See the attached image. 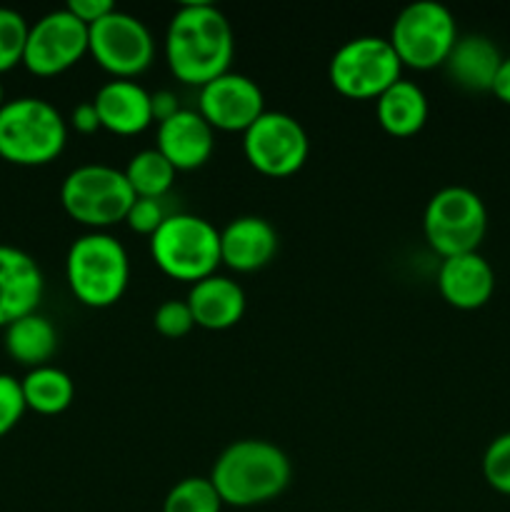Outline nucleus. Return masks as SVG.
Returning <instances> with one entry per match:
<instances>
[{"label": "nucleus", "instance_id": "obj_1", "mask_svg": "<svg viewBox=\"0 0 510 512\" xmlns=\"http://www.w3.org/2000/svg\"><path fill=\"white\" fill-rule=\"evenodd\" d=\"M235 55L233 25L213 3H185L165 30V60L180 83L208 85L228 73Z\"/></svg>", "mask_w": 510, "mask_h": 512}, {"label": "nucleus", "instance_id": "obj_2", "mask_svg": "<svg viewBox=\"0 0 510 512\" xmlns=\"http://www.w3.org/2000/svg\"><path fill=\"white\" fill-rule=\"evenodd\" d=\"M293 478L290 460L268 440H238L228 445L210 470V483L223 505L253 508L270 503L288 488Z\"/></svg>", "mask_w": 510, "mask_h": 512}, {"label": "nucleus", "instance_id": "obj_3", "mask_svg": "<svg viewBox=\"0 0 510 512\" xmlns=\"http://www.w3.org/2000/svg\"><path fill=\"white\" fill-rule=\"evenodd\" d=\"M68 143V123L43 98L5 100L0 108V158L13 165H48Z\"/></svg>", "mask_w": 510, "mask_h": 512}, {"label": "nucleus", "instance_id": "obj_4", "mask_svg": "<svg viewBox=\"0 0 510 512\" xmlns=\"http://www.w3.org/2000/svg\"><path fill=\"white\" fill-rule=\"evenodd\" d=\"M65 278L88 308H110L123 298L130 280L128 250L108 233H85L70 245Z\"/></svg>", "mask_w": 510, "mask_h": 512}, {"label": "nucleus", "instance_id": "obj_5", "mask_svg": "<svg viewBox=\"0 0 510 512\" xmlns=\"http://www.w3.org/2000/svg\"><path fill=\"white\" fill-rule=\"evenodd\" d=\"M150 255L165 275L183 283L215 275L220 260V230L210 220L190 213H175L150 235Z\"/></svg>", "mask_w": 510, "mask_h": 512}, {"label": "nucleus", "instance_id": "obj_6", "mask_svg": "<svg viewBox=\"0 0 510 512\" xmlns=\"http://www.w3.org/2000/svg\"><path fill=\"white\" fill-rule=\"evenodd\" d=\"M60 203L75 223L100 233L103 228L123 223L130 205L135 203V193L123 170L88 163L65 175L60 185Z\"/></svg>", "mask_w": 510, "mask_h": 512}, {"label": "nucleus", "instance_id": "obj_7", "mask_svg": "<svg viewBox=\"0 0 510 512\" xmlns=\"http://www.w3.org/2000/svg\"><path fill=\"white\" fill-rule=\"evenodd\" d=\"M423 233L440 258L478 253L488 233V210L483 198L465 185H448L428 200Z\"/></svg>", "mask_w": 510, "mask_h": 512}, {"label": "nucleus", "instance_id": "obj_8", "mask_svg": "<svg viewBox=\"0 0 510 512\" xmlns=\"http://www.w3.org/2000/svg\"><path fill=\"white\" fill-rule=\"evenodd\" d=\"M458 38V25L445 5L418 0L400 10L388 40L403 68L433 70L445 65Z\"/></svg>", "mask_w": 510, "mask_h": 512}, {"label": "nucleus", "instance_id": "obj_9", "mask_svg": "<svg viewBox=\"0 0 510 512\" xmlns=\"http://www.w3.org/2000/svg\"><path fill=\"white\" fill-rule=\"evenodd\" d=\"M403 63L388 38L360 35L333 53L328 65L330 85L353 100H378L393 83H398Z\"/></svg>", "mask_w": 510, "mask_h": 512}, {"label": "nucleus", "instance_id": "obj_10", "mask_svg": "<svg viewBox=\"0 0 510 512\" xmlns=\"http://www.w3.org/2000/svg\"><path fill=\"white\" fill-rule=\"evenodd\" d=\"M88 53L110 75L130 80L150 68L155 40L143 20L115 8L88 28Z\"/></svg>", "mask_w": 510, "mask_h": 512}, {"label": "nucleus", "instance_id": "obj_11", "mask_svg": "<svg viewBox=\"0 0 510 512\" xmlns=\"http://www.w3.org/2000/svg\"><path fill=\"white\" fill-rule=\"evenodd\" d=\"M243 153L258 173L270 178H288L298 173L308 160V133L293 115L265 110L243 133Z\"/></svg>", "mask_w": 510, "mask_h": 512}, {"label": "nucleus", "instance_id": "obj_12", "mask_svg": "<svg viewBox=\"0 0 510 512\" xmlns=\"http://www.w3.org/2000/svg\"><path fill=\"white\" fill-rule=\"evenodd\" d=\"M88 53V25L68 8L50 10L28 30L23 65L33 75L53 78L73 68Z\"/></svg>", "mask_w": 510, "mask_h": 512}, {"label": "nucleus", "instance_id": "obj_13", "mask_svg": "<svg viewBox=\"0 0 510 512\" xmlns=\"http://www.w3.org/2000/svg\"><path fill=\"white\" fill-rule=\"evenodd\" d=\"M198 113L213 130L245 133L265 113L263 90L243 73H223L200 88Z\"/></svg>", "mask_w": 510, "mask_h": 512}, {"label": "nucleus", "instance_id": "obj_14", "mask_svg": "<svg viewBox=\"0 0 510 512\" xmlns=\"http://www.w3.org/2000/svg\"><path fill=\"white\" fill-rule=\"evenodd\" d=\"M43 285V273L33 255L13 245H0V328L35 313Z\"/></svg>", "mask_w": 510, "mask_h": 512}, {"label": "nucleus", "instance_id": "obj_15", "mask_svg": "<svg viewBox=\"0 0 510 512\" xmlns=\"http://www.w3.org/2000/svg\"><path fill=\"white\" fill-rule=\"evenodd\" d=\"M175 170H195L210 160L215 150V130L198 110L180 108L173 118L158 123V145Z\"/></svg>", "mask_w": 510, "mask_h": 512}, {"label": "nucleus", "instance_id": "obj_16", "mask_svg": "<svg viewBox=\"0 0 510 512\" xmlns=\"http://www.w3.org/2000/svg\"><path fill=\"white\" fill-rule=\"evenodd\" d=\"M278 253V233L258 215L235 218L220 230V260L235 273L265 268Z\"/></svg>", "mask_w": 510, "mask_h": 512}, {"label": "nucleus", "instance_id": "obj_17", "mask_svg": "<svg viewBox=\"0 0 510 512\" xmlns=\"http://www.w3.org/2000/svg\"><path fill=\"white\" fill-rule=\"evenodd\" d=\"M438 290L458 310H478L493 298L495 273L480 253L445 258L438 270Z\"/></svg>", "mask_w": 510, "mask_h": 512}, {"label": "nucleus", "instance_id": "obj_18", "mask_svg": "<svg viewBox=\"0 0 510 512\" xmlns=\"http://www.w3.org/2000/svg\"><path fill=\"white\" fill-rule=\"evenodd\" d=\"M100 128L115 135H138L153 123L150 93L135 80H110L95 93Z\"/></svg>", "mask_w": 510, "mask_h": 512}, {"label": "nucleus", "instance_id": "obj_19", "mask_svg": "<svg viewBox=\"0 0 510 512\" xmlns=\"http://www.w3.org/2000/svg\"><path fill=\"white\" fill-rule=\"evenodd\" d=\"M500 63H503V55L498 45L485 35L470 33L455 40L443 68L458 88L468 93H490Z\"/></svg>", "mask_w": 510, "mask_h": 512}, {"label": "nucleus", "instance_id": "obj_20", "mask_svg": "<svg viewBox=\"0 0 510 512\" xmlns=\"http://www.w3.org/2000/svg\"><path fill=\"white\" fill-rule=\"evenodd\" d=\"M188 305L195 325L205 330H228L243 318L245 293L235 280L225 278V275H210V278L193 283L188 293Z\"/></svg>", "mask_w": 510, "mask_h": 512}, {"label": "nucleus", "instance_id": "obj_21", "mask_svg": "<svg viewBox=\"0 0 510 512\" xmlns=\"http://www.w3.org/2000/svg\"><path fill=\"white\" fill-rule=\"evenodd\" d=\"M375 115L385 133L395 138H410L420 133L428 120V98L420 85L400 78L375 100Z\"/></svg>", "mask_w": 510, "mask_h": 512}, {"label": "nucleus", "instance_id": "obj_22", "mask_svg": "<svg viewBox=\"0 0 510 512\" xmlns=\"http://www.w3.org/2000/svg\"><path fill=\"white\" fill-rule=\"evenodd\" d=\"M5 350L25 368H43L58 350V330L45 315L30 313L5 328Z\"/></svg>", "mask_w": 510, "mask_h": 512}, {"label": "nucleus", "instance_id": "obj_23", "mask_svg": "<svg viewBox=\"0 0 510 512\" xmlns=\"http://www.w3.org/2000/svg\"><path fill=\"white\" fill-rule=\"evenodd\" d=\"M20 388H23L25 408L40 415H60L75 398L73 378L55 365L28 370V375L20 380Z\"/></svg>", "mask_w": 510, "mask_h": 512}, {"label": "nucleus", "instance_id": "obj_24", "mask_svg": "<svg viewBox=\"0 0 510 512\" xmlns=\"http://www.w3.org/2000/svg\"><path fill=\"white\" fill-rule=\"evenodd\" d=\"M175 173L178 170L165 160V155L158 148H148L135 153L123 168L125 180H128L130 190L135 198H150L160 200L175 183Z\"/></svg>", "mask_w": 510, "mask_h": 512}, {"label": "nucleus", "instance_id": "obj_25", "mask_svg": "<svg viewBox=\"0 0 510 512\" xmlns=\"http://www.w3.org/2000/svg\"><path fill=\"white\" fill-rule=\"evenodd\" d=\"M223 500L210 478H183L165 495L163 512H220Z\"/></svg>", "mask_w": 510, "mask_h": 512}, {"label": "nucleus", "instance_id": "obj_26", "mask_svg": "<svg viewBox=\"0 0 510 512\" xmlns=\"http://www.w3.org/2000/svg\"><path fill=\"white\" fill-rule=\"evenodd\" d=\"M28 30V20L18 10L0 8V73L23 63Z\"/></svg>", "mask_w": 510, "mask_h": 512}, {"label": "nucleus", "instance_id": "obj_27", "mask_svg": "<svg viewBox=\"0 0 510 512\" xmlns=\"http://www.w3.org/2000/svg\"><path fill=\"white\" fill-rule=\"evenodd\" d=\"M483 475L490 488L503 495H510V433L498 435L485 448Z\"/></svg>", "mask_w": 510, "mask_h": 512}, {"label": "nucleus", "instance_id": "obj_28", "mask_svg": "<svg viewBox=\"0 0 510 512\" xmlns=\"http://www.w3.org/2000/svg\"><path fill=\"white\" fill-rule=\"evenodd\" d=\"M153 325L163 338H185V335L195 328L188 300H165V303L158 305V310H155Z\"/></svg>", "mask_w": 510, "mask_h": 512}, {"label": "nucleus", "instance_id": "obj_29", "mask_svg": "<svg viewBox=\"0 0 510 512\" xmlns=\"http://www.w3.org/2000/svg\"><path fill=\"white\" fill-rule=\"evenodd\" d=\"M25 410L28 408H25L20 380H15L13 375L0 373V438L8 435L20 423Z\"/></svg>", "mask_w": 510, "mask_h": 512}, {"label": "nucleus", "instance_id": "obj_30", "mask_svg": "<svg viewBox=\"0 0 510 512\" xmlns=\"http://www.w3.org/2000/svg\"><path fill=\"white\" fill-rule=\"evenodd\" d=\"M168 218L160 205V200L150 198H135V203L130 205L128 215H125V223H128L130 230L140 235H153L155 230L163 225V220Z\"/></svg>", "mask_w": 510, "mask_h": 512}, {"label": "nucleus", "instance_id": "obj_31", "mask_svg": "<svg viewBox=\"0 0 510 512\" xmlns=\"http://www.w3.org/2000/svg\"><path fill=\"white\" fill-rule=\"evenodd\" d=\"M65 8L75 15L78 20H83L85 25H93L98 20H103L105 15H110L115 10L113 0H70Z\"/></svg>", "mask_w": 510, "mask_h": 512}, {"label": "nucleus", "instance_id": "obj_32", "mask_svg": "<svg viewBox=\"0 0 510 512\" xmlns=\"http://www.w3.org/2000/svg\"><path fill=\"white\" fill-rule=\"evenodd\" d=\"M70 125L83 135H93L95 130H100V118L93 100H85V103L75 105L73 113H70Z\"/></svg>", "mask_w": 510, "mask_h": 512}, {"label": "nucleus", "instance_id": "obj_33", "mask_svg": "<svg viewBox=\"0 0 510 512\" xmlns=\"http://www.w3.org/2000/svg\"><path fill=\"white\" fill-rule=\"evenodd\" d=\"M150 105H153V123L155 120L163 123V120L173 118L180 110L178 98H175V93H170V90H155V93H150Z\"/></svg>", "mask_w": 510, "mask_h": 512}, {"label": "nucleus", "instance_id": "obj_34", "mask_svg": "<svg viewBox=\"0 0 510 512\" xmlns=\"http://www.w3.org/2000/svg\"><path fill=\"white\" fill-rule=\"evenodd\" d=\"M490 93H493L500 103L510 105V55L503 58V63H500V70L498 75H495V83Z\"/></svg>", "mask_w": 510, "mask_h": 512}, {"label": "nucleus", "instance_id": "obj_35", "mask_svg": "<svg viewBox=\"0 0 510 512\" xmlns=\"http://www.w3.org/2000/svg\"><path fill=\"white\" fill-rule=\"evenodd\" d=\"M5 105V88H3V83H0V108H3Z\"/></svg>", "mask_w": 510, "mask_h": 512}]
</instances>
